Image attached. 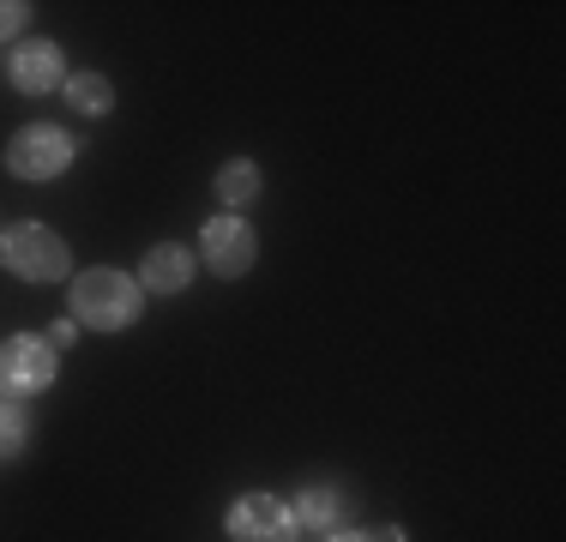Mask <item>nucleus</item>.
I'll return each mask as SVG.
<instances>
[{
    "mask_svg": "<svg viewBox=\"0 0 566 542\" xmlns=\"http://www.w3.org/2000/svg\"><path fill=\"white\" fill-rule=\"evenodd\" d=\"M66 308H73V325H85V332H127V325H139V314H145V290H139L133 271L91 265L73 278Z\"/></svg>",
    "mask_w": 566,
    "mask_h": 542,
    "instance_id": "obj_1",
    "label": "nucleus"
},
{
    "mask_svg": "<svg viewBox=\"0 0 566 542\" xmlns=\"http://www.w3.org/2000/svg\"><path fill=\"white\" fill-rule=\"evenodd\" d=\"M0 271H12L19 283H55L73 271V253L49 223H7L0 229Z\"/></svg>",
    "mask_w": 566,
    "mask_h": 542,
    "instance_id": "obj_2",
    "label": "nucleus"
},
{
    "mask_svg": "<svg viewBox=\"0 0 566 542\" xmlns=\"http://www.w3.org/2000/svg\"><path fill=\"white\" fill-rule=\"evenodd\" d=\"M61 379V350L43 332H12L0 344V398H36Z\"/></svg>",
    "mask_w": 566,
    "mask_h": 542,
    "instance_id": "obj_3",
    "label": "nucleus"
},
{
    "mask_svg": "<svg viewBox=\"0 0 566 542\" xmlns=\"http://www.w3.org/2000/svg\"><path fill=\"white\" fill-rule=\"evenodd\" d=\"M78 145L66 127H49V121H31L7 139V175L12 181H55V175L73 169Z\"/></svg>",
    "mask_w": 566,
    "mask_h": 542,
    "instance_id": "obj_4",
    "label": "nucleus"
},
{
    "mask_svg": "<svg viewBox=\"0 0 566 542\" xmlns=\"http://www.w3.org/2000/svg\"><path fill=\"white\" fill-rule=\"evenodd\" d=\"M199 260H206L211 278H248L253 260H260V236H253L248 217L223 211L199 229Z\"/></svg>",
    "mask_w": 566,
    "mask_h": 542,
    "instance_id": "obj_5",
    "label": "nucleus"
},
{
    "mask_svg": "<svg viewBox=\"0 0 566 542\" xmlns=\"http://www.w3.org/2000/svg\"><path fill=\"white\" fill-rule=\"evenodd\" d=\"M223 531H229V542H290L295 536V519H290V507H283L277 494L248 488V494L229 500Z\"/></svg>",
    "mask_w": 566,
    "mask_h": 542,
    "instance_id": "obj_6",
    "label": "nucleus"
},
{
    "mask_svg": "<svg viewBox=\"0 0 566 542\" xmlns=\"http://www.w3.org/2000/svg\"><path fill=\"white\" fill-rule=\"evenodd\" d=\"M7 79H12V91H24V97H49V91H61L66 85L61 43H49V37L19 43V49H12V61H7Z\"/></svg>",
    "mask_w": 566,
    "mask_h": 542,
    "instance_id": "obj_7",
    "label": "nucleus"
},
{
    "mask_svg": "<svg viewBox=\"0 0 566 542\" xmlns=\"http://www.w3.org/2000/svg\"><path fill=\"white\" fill-rule=\"evenodd\" d=\"M133 278H139L145 295H181L187 283H193V248H181V241H157V248L139 260Z\"/></svg>",
    "mask_w": 566,
    "mask_h": 542,
    "instance_id": "obj_8",
    "label": "nucleus"
},
{
    "mask_svg": "<svg viewBox=\"0 0 566 542\" xmlns=\"http://www.w3.org/2000/svg\"><path fill=\"white\" fill-rule=\"evenodd\" d=\"M344 507H349V494H338V488H326V482H314V488H302V494L290 500V519H295V531H344Z\"/></svg>",
    "mask_w": 566,
    "mask_h": 542,
    "instance_id": "obj_9",
    "label": "nucleus"
},
{
    "mask_svg": "<svg viewBox=\"0 0 566 542\" xmlns=\"http://www.w3.org/2000/svg\"><path fill=\"white\" fill-rule=\"evenodd\" d=\"M211 187H218V206H229V211H248L253 199H260V187H265V175H260V163L253 157H229L218 175H211Z\"/></svg>",
    "mask_w": 566,
    "mask_h": 542,
    "instance_id": "obj_10",
    "label": "nucleus"
},
{
    "mask_svg": "<svg viewBox=\"0 0 566 542\" xmlns=\"http://www.w3.org/2000/svg\"><path fill=\"white\" fill-rule=\"evenodd\" d=\"M61 97L66 108H78V115H91V121H103L115 108V85L103 73H66V85H61Z\"/></svg>",
    "mask_w": 566,
    "mask_h": 542,
    "instance_id": "obj_11",
    "label": "nucleus"
},
{
    "mask_svg": "<svg viewBox=\"0 0 566 542\" xmlns=\"http://www.w3.org/2000/svg\"><path fill=\"white\" fill-rule=\"evenodd\" d=\"M24 446H31V423H24V410L12 398H0V465H7V458H19Z\"/></svg>",
    "mask_w": 566,
    "mask_h": 542,
    "instance_id": "obj_12",
    "label": "nucleus"
},
{
    "mask_svg": "<svg viewBox=\"0 0 566 542\" xmlns=\"http://www.w3.org/2000/svg\"><path fill=\"white\" fill-rule=\"evenodd\" d=\"M24 24H31V7L24 0H0V43H12Z\"/></svg>",
    "mask_w": 566,
    "mask_h": 542,
    "instance_id": "obj_13",
    "label": "nucleus"
},
{
    "mask_svg": "<svg viewBox=\"0 0 566 542\" xmlns=\"http://www.w3.org/2000/svg\"><path fill=\"white\" fill-rule=\"evenodd\" d=\"M43 337H49V344H55V350H66V344H73V337H78V325H73V320H55V325H49Z\"/></svg>",
    "mask_w": 566,
    "mask_h": 542,
    "instance_id": "obj_14",
    "label": "nucleus"
},
{
    "mask_svg": "<svg viewBox=\"0 0 566 542\" xmlns=\"http://www.w3.org/2000/svg\"><path fill=\"white\" fill-rule=\"evenodd\" d=\"M368 542H410V536H403V524H380V531H368Z\"/></svg>",
    "mask_w": 566,
    "mask_h": 542,
    "instance_id": "obj_15",
    "label": "nucleus"
},
{
    "mask_svg": "<svg viewBox=\"0 0 566 542\" xmlns=\"http://www.w3.org/2000/svg\"><path fill=\"white\" fill-rule=\"evenodd\" d=\"M326 542H368V531H326Z\"/></svg>",
    "mask_w": 566,
    "mask_h": 542,
    "instance_id": "obj_16",
    "label": "nucleus"
}]
</instances>
